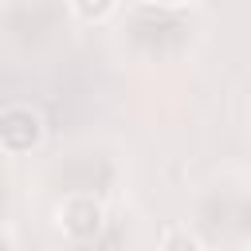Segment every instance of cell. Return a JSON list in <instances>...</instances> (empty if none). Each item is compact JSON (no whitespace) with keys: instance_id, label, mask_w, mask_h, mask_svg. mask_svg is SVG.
Listing matches in <instances>:
<instances>
[{"instance_id":"3957f363","label":"cell","mask_w":251,"mask_h":251,"mask_svg":"<svg viewBox=\"0 0 251 251\" xmlns=\"http://www.w3.org/2000/svg\"><path fill=\"white\" fill-rule=\"evenodd\" d=\"M67 4L82 24H106L118 12V0H67Z\"/></svg>"},{"instance_id":"6da1fadb","label":"cell","mask_w":251,"mask_h":251,"mask_svg":"<svg viewBox=\"0 0 251 251\" xmlns=\"http://www.w3.org/2000/svg\"><path fill=\"white\" fill-rule=\"evenodd\" d=\"M43 133H47V126H43L39 110H31L24 102H12V106L0 110V149L8 157H20V153L39 149L43 145Z\"/></svg>"},{"instance_id":"7a4b0ae2","label":"cell","mask_w":251,"mask_h":251,"mask_svg":"<svg viewBox=\"0 0 251 251\" xmlns=\"http://www.w3.org/2000/svg\"><path fill=\"white\" fill-rule=\"evenodd\" d=\"M59 227H63V235L75 239V243L98 239L102 227H106V208H102V200H94V196H86V192L67 196V200L59 204Z\"/></svg>"},{"instance_id":"5b68a950","label":"cell","mask_w":251,"mask_h":251,"mask_svg":"<svg viewBox=\"0 0 251 251\" xmlns=\"http://www.w3.org/2000/svg\"><path fill=\"white\" fill-rule=\"evenodd\" d=\"M145 4H153V8H184L192 0H145Z\"/></svg>"},{"instance_id":"277c9868","label":"cell","mask_w":251,"mask_h":251,"mask_svg":"<svg viewBox=\"0 0 251 251\" xmlns=\"http://www.w3.org/2000/svg\"><path fill=\"white\" fill-rule=\"evenodd\" d=\"M157 243H161L165 251H173V247H184V251H200V247H204V239H196V235H188V231H165Z\"/></svg>"}]
</instances>
